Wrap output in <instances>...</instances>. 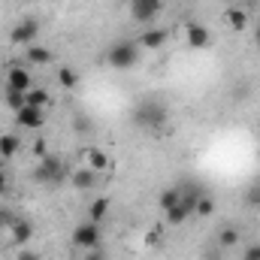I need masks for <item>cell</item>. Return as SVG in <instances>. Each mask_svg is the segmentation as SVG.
Wrapping results in <instances>:
<instances>
[{
    "label": "cell",
    "mask_w": 260,
    "mask_h": 260,
    "mask_svg": "<svg viewBox=\"0 0 260 260\" xmlns=\"http://www.w3.org/2000/svg\"><path fill=\"white\" fill-rule=\"evenodd\" d=\"M167 121H170V112H167V106H164L160 100H145V103H139V106L133 109V124L142 127V130H148V133L160 130Z\"/></svg>",
    "instance_id": "cell-1"
},
{
    "label": "cell",
    "mask_w": 260,
    "mask_h": 260,
    "mask_svg": "<svg viewBox=\"0 0 260 260\" xmlns=\"http://www.w3.org/2000/svg\"><path fill=\"white\" fill-rule=\"evenodd\" d=\"M103 61L112 70H130V67H136V61H139V43L118 40L115 46H109V52L103 55Z\"/></svg>",
    "instance_id": "cell-2"
},
{
    "label": "cell",
    "mask_w": 260,
    "mask_h": 260,
    "mask_svg": "<svg viewBox=\"0 0 260 260\" xmlns=\"http://www.w3.org/2000/svg\"><path fill=\"white\" fill-rule=\"evenodd\" d=\"M64 179H70V176H67V170H64V164H61L58 154L40 157V164H37V170H34V182H37V185H61Z\"/></svg>",
    "instance_id": "cell-3"
},
{
    "label": "cell",
    "mask_w": 260,
    "mask_h": 260,
    "mask_svg": "<svg viewBox=\"0 0 260 260\" xmlns=\"http://www.w3.org/2000/svg\"><path fill=\"white\" fill-rule=\"evenodd\" d=\"M103 242V233H100V224L94 221H85L79 227H73V245L82 248V251H91V248H100Z\"/></svg>",
    "instance_id": "cell-4"
},
{
    "label": "cell",
    "mask_w": 260,
    "mask_h": 260,
    "mask_svg": "<svg viewBox=\"0 0 260 260\" xmlns=\"http://www.w3.org/2000/svg\"><path fill=\"white\" fill-rule=\"evenodd\" d=\"M160 9H164V0H130V18L136 24H145V27L154 24Z\"/></svg>",
    "instance_id": "cell-5"
},
{
    "label": "cell",
    "mask_w": 260,
    "mask_h": 260,
    "mask_svg": "<svg viewBox=\"0 0 260 260\" xmlns=\"http://www.w3.org/2000/svg\"><path fill=\"white\" fill-rule=\"evenodd\" d=\"M37 37H40V21H37V18H21V21L12 27V34H9V40H12L15 46H34Z\"/></svg>",
    "instance_id": "cell-6"
},
{
    "label": "cell",
    "mask_w": 260,
    "mask_h": 260,
    "mask_svg": "<svg viewBox=\"0 0 260 260\" xmlns=\"http://www.w3.org/2000/svg\"><path fill=\"white\" fill-rule=\"evenodd\" d=\"M6 88L27 94V91L34 88V76L27 73V67H9V73H6Z\"/></svg>",
    "instance_id": "cell-7"
},
{
    "label": "cell",
    "mask_w": 260,
    "mask_h": 260,
    "mask_svg": "<svg viewBox=\"0 0 260 260\" xmlns=\"http://www.w3.org/2000/svg\"><path fill=\"white\" fill-rule=\"evenodd\" d=\"M9 242H12L15 248H27V245L34 242V224H30L27 218H18V221L9 227Z\"/></svg>",
    "instance_id": "cell-8"
},
{
    "label": "cell",
    "mask_w": 260,
    "mask_h": 260,
    "mask_svg": "<svg viewBox=\"0 0 260 260\" xmlns=\"http://www.w3.org/2000/svg\"><path fill=\"white\" fill-rule=\"evenodd\" d=\"M43 121H46V115H43L40 106H24V109L15 112V124L24 127V130H40L43 127Z\"/></svg>",
    "instance_id": "cell-9"
},
{
    "label": "cell",
    "mask_w": 260,
    "mask_h": 260,
    "mask_svg": "<svg viewBox=\"0 0 260 260\" xmlns=\"http://www.w3.org/2000/svg\"><path fill=\"white\" fill-rule=\"evenodd\" d=\"M97 176H100V173H94L91 167H79V170L70 173V185H73L76 191H91V188L97 185Z\"/></svg>",
    "instance_id": "cell-10"
},
{
    "label": "cell",
    "mask_w": 260,
    "mask_h": 260,
    "mask_svg": "<svg viewBox=\"0 0 260 260\" xmlns=\"http://www.w3.org/2000/svg\"><path fill=\"white\" fill-rule=\"evenodd\" d=\"M167 37H170V34H167L164 27H154V24H151V27H145V30H142L139 46H142V49H160V46L167 43Z\"/></svg>",
    "instance_id": "cell-11"
},
{
    "label": "cell",
    "mask_w": 260,
    "mask_h": 260,
    "mask_svg": "<svg viewBox=\"0 0 260 260\" xmlns=\"http://www.w3.org/2000/svg\"><path fill=\"white\" fill-rule=\"evenodd\" d=\"M224 18H227V24H230L236 34H242V30L248 27V9H242V6H227Z\"/></svg>",
    "instance_id": "cell-12"
},
{
    "label": "cell",
    "mask_w": 260,
    "mask_h": 260,
    "mask_svg": "<svg viewBox=\"0 0 260 260\" xmlns=\"http://www.w3.org/2000/svg\"><path fill=\"white\" fill-rule=\"evenodd\" d=\"M164 215H167V224H170V227H182V224L194 215V209H191V206H185V203L179 200V203H176L173 209H167Z\"/></svg>",
    "instance_id": "cell-13"
},
{
    "label": "cell",
    "mask_w": 260,
    "mask_h": 260,
    "mask_svg": "<svg viewBox=\"0 0 260 260\" xmlns=\"http://www.w3.org/2000/svg\"><path fill=\"white\" fill-rule=\"evenodd\" d=\"M24 58H27V64H34V67H46V64H52L55 55H52L46 46H37V43H34V46H27V55H24Z\"/></svg>",
    "instance_id": "cell-14"
},
{
    "label": "cell",
    "mask_w": 260,
    "mask_h": 260,
    "mask_svg": "<svg viewBox=\"0 0 260 260\" xmlns=\"http://www.w3.org/2000/svg\"><path fill=\"white\" fill-rule=\"evenodd\" d=\"M85 157H88V167H91L94 173H106V170H109V154H106L103 148H88Z\"/></svg>",
    "instance_id": "cell-15"
},
{
    "label": "cell",
    "mask_w": 260,
    "mask_h": 260,
    "mask_svg": "<svg viewBox=\"0 0 260 260\" xmlns=\"http://www.w3.org/2000/svg\"><path fill=\"white\" fill-rule=\"evenodd\" d=\"M209 27H203V24H191L188 27V46L191 49H206L209 46Z\"/></svg>",
    "instance_id": "cell-16"
},
{
    "label": "cell",
    "mask_w": 260,
    "mask_h": 260,
    "mask_svg": "<svg viewBox=\"0 0 260 260\" xmlns=\"http://www.w3.org/2000/svg\"><path fill=\"white\" fill-rule=\"evenodd\" d=\"M88 215H91V221H94V224H103V221H106V215H109V200H106V197H97V200H91V206H88Z\"/></svg>",
    "instance_id": "cell-17"
},
{
    "label": "cell",
    "mask_w": 260,
    "mask_h": 260,
    "mask_svg": "<svg viewBox=\"0 0 260 260\" xmlns=\"http://www.w3.org/2000/svg\"><path fill=\"white\" fill-rule=\"evenodd\" d=\"M18 148H21V142H18V136H15V133H3V136H0V157H3V160L15 157V154H18Z\"/></svg>",
    "instance_id": "cell-18"
},
{
    "label": "cell",
    "mask_w": 260,
    "mask_h": 260,
    "mask_svg": "<svg viewBox=\"0 0 260 260\" xmlns=\"http://www.w3.org/2000/svg\"><path fill=\"white\" fill-rule=\"evenodd\" d=\"M218 245H221V248H233V245H239V230H236L233 224L221 227V233H218Z\"/></svg>",
    "instance_id": "cell-19"
},
{
    "label": "cell",
    "mask_w": 260,
    "mask_h": 260,
    "mask_svg": "<svg viewBox=\"0 0 260 260\" xmlns=\"http://www.w3.org/2000/svg\"><path fill=\"white\" fill-rule=\"evenodd\" d=\"M58 85L67 88V91H73V88L79 85V73H76L73 67H58Z\"/></svg>",
    "instance_id": "cell-20"
},
{
    "label": "cell",
    "mask_w": 260,
    "mask_h": 260,
    "mask_svg": "<svg viewBox=\"0 0 260 260\" xmlns=\"http://www.w3.org/2000/svg\"><path fill=\"white\" fill-rule=\"evenodd\" d=\"M27 106H40V109H46L49 106V91H43V88H30L27 91Z\"/></svg>",
    "instance_id": "cell-21"
},
{
    "label": "cell",
    "mask_w": 260,
    "mask_h": 260,
    "mask_svg": "<svg viewBox=\"0 0 260 260\" xmlns=\"http://www.w3.org/2000/svg\"><path fill=\"white\" fill-rule=\"evenodd\" d=\"M6 106H9L12 112L24 109V106H27V94H21V91H9V88H6Z\"/></svg>",
    "instance_id": "cell-22"
},
{
    "label": "cell",
    "mask_w": 260,
    "mask_h": 260,
    "mask_svg": "<svg viewBox=\"0 0 260 260\" xmlns=\"http://www.w3.org/2000/svg\"><path fill=\"white\" fill-rule=\"evenodd\" d=\"M179 203V185L176 188H167V191H160V197H157V206L167 212V209H173Z\"/></svg>",
    "instance_id": "cell-23"
},
{
    "label": "cell",
    "mask_w": 260,
    "mask_h": 260,
    "mask_svg": "<svg viewBox=\"0 0 260 260\" xmlns=\"http://www.w3.org/2000/svg\"><path fill=\"white\" fill-rule=\"evenodd\" d=\"M215 212V200L209 194H200V200H197V206H194V215H200V218H209Z\"/></svg>",
    "instance_id": "cell-24"
},
{
    "label": "cell",
    "mask_w": 260,
    "mask_h": 260,
    "mask_svg": "<svg viewBox=\"0 0 260 260\" xmlns=\"http://www.w3.org/2000/svg\"><path fill=\"white\" fill-rule=\"evenodd\" d=\"M15 221H18V215H15V212H9V209H0V230H9Z\"/></svg>",
    "instance_id": "cell-25"
},
{
    "label": "cell",
    "mask_w": 260,
    "mask_h": 260,
    "mask_svg": "<svg viewBox=\"0 0 260 260\" xmlns=\"http://www.w3.org/2000/svg\"><path fill=\"white\" fill-rule=\"evenodd\" d=\"M79 260H109V254L100 251V248H91V251H82V257Z\"/></svg>",
    "instance_id": "cell-26"
},
{
    "label": "cell",
    "mask_w": 260,
    "mask_h": 260,
    "mask_svg": "<svg viewBox=\"0 0 260 260\" xmlns=\"http://www.w3.org/2000/svg\"><path fill=\"white\" fill-rule=\"evenodd\" d=\"M6 194H9V176L0 170V197H6Z\"/></svg>",
    "instance_id": "cell-27"
},
{
    "label": "cell",
    "mask_w": 260,
    "mask_h": 260,
    "mask_svg": "<svg viewBox=\"0 0 260 260\" xmlns=\"http://www.w3.org/2000/svg\"><path fill=\"white\" fill-rule=\"evenodd\" d=\"M242 260H260V245H251V248L242 254Z\"/></svg>",
    "instance_id": "cell-28"
},
{
    "label": "cell",
    "mask_w": 260,
    "mask_h": 260,
    "mask_svg": "<svg viewBox=\"0 0 260 260\" xmlns=\"http://www.w3.org/2000/svg\"><path fill=\"white\" fill-rule=\"evenodd\" d=\"M18 260H40L37 251H18Z\"/></svg>",
    "instance_id": "cell-29"
},
{
    "label": "cell",
    "mask_w": 260,
    "mask_h": 260,
    "mask_svg": "<svg viewBox=\"0 0 260 260\" xmlns=\"http://www.w3.org/2000/svg\"><path fill=\"white\" fill-rule=\"evenodd\" d=\"M254 43H257V49H260V24L254 27Z\"/></svg>",
    "instance_id": "cell-30"
}]
</instances>
